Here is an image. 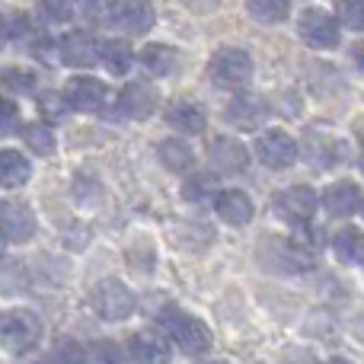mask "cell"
<instances>
[{"instance_id":"6da1fadb","label":"cell","mask_w":364,"mask_h":364,"mask_svg":"<svg viewBox=\"0 0 364 364\" xmlns=\"http://www.w3.org/2000/svg\"><path fill=\"white\" fill-rule=\"evenodd\" d=\"M160 323H164L166 333H170V339L176 342L186 355H205L208 348H211V342H214L211 329H208L198 316L186 314V310H179V307H164Z\"/></svg>"},{"instance_id":"7a4b0ae2","label":"cell","mask_w":364,"mask_h":364,"mask_svg":"<svg viewBox=\"0 0 364 364\" xmlns=\"http://www.w3.org/2000/svg\"><path fill=\"white\" fill-rule=\"evenodd\" d=\"M297 36L314 51H333L342 42V23L336 13L323 10V6H307L297 16Z\"/></svg>"},{"instance_id":"3957f363","label":"cell","mask_w":364,"mask_h":364,"mask_svg":"<svg viewBox=\"0 0 364 364\" xmlns=\"http://www.w3.org/2000/svg\"><path fill=\"white\" fill-rule=\"evenodd\" d=\"M42 342V320L32 310L0 314V346L10 355H26Z\"/></svg>"},{"instance_id":"277c9868","label":"cell","mask_w":364,"mask_h":364,"mask_svg":"<svg viewBox=\"0 0 364 364\" xmlns=\"http://www.w3.org/2000/svg\"><path fill=\"white\" fill-rule=\"evenodd\" d=\"M211 83L220 90H243L252 80V58L243 48H220L208 64Z\"/></svg>"},{"instance_id":"5b68a950","label":"cell","mask_w":364,"mask_h":364,"mask_svg":"<svg viewBox=\"0 0 364 364\" xmlns=\"http://www.w3.org/2000/svg\"><path fill=\"white\" fill-rule=\"evenodd\" d=\"M90 304H93V310L102 320L115 323V320H128V316L134 314L138 297H134V291L128 288L125 282H119V278H102V282L90 291Z\"/></svg>"},{"instance_id":"8992f818","label":"cell","mask_w":364,"mask_h":364,"mask_svg":"<svg viewBox=\"0 0 364 364\" xmlns=\"http://www.w3.org/2000/svg\"><path fill=\"white\" fill-rule=\"evenodd\" d=\"M154 4L151 0H112L109 4V23L125 36H144L154 29Z\"/></svg>"},{"instance_id":"52a82bcc","label":"cell","mask_w":364,"mask_h":364,"mask_svg":"<svg viewBox=\"0 0 364 364\" xmlns=\"http://www.w3.org/2000/svg\"><path fill=\"white\" fill-rule=\"evenodd\" d=\"M256 157L269 170H288L297 160V141L284 128H269L256 138Z\"/></svg>"},{"instance_id":"ba28073f","label":"cell","mask_w":364,"mask_h":364,"mask_svg":"<svg viewBox=\"0 0 364 364\" xmlns=\"http://www.w3.org/2000/svg\"><path fill=\"white\" fill-rule=\"evenodd\" d=\"M64 100H68V106L77 109V112H100L109 102V87L100 77L77 74V77H70L68 87H64Z\"/></svg>"},{"instance_id":"9c48e42d","label":"cell","mask_w":364,"mask_h":364,"mask_svg":"<svg viewBox=\"0 0 364 364\" xmlns=\"http://www.w3.org/2000/svg\"><path fill=\"white\" fill-rule=\"evenodd\" d=\"M58 58L68 68H93L100 61V38H93L83 29H70L58 38Z\"/></svg>"},{"instance_id":"30bf717a","label":"cell","mask_w":364,"mask_h":364,"mask_svg":"<svg viewBox=\"0 0 364 364\" xmlns=\"http://www.w3.org/2000/svg\"><path fill=\"white\" fill-rule=\"evenodd\" d=\"M316 205H320V198L310 186H291L275 195L278 218L291 220V224H310V218L316 214Z\"/></svg>"},{"instance_id":"8fae6325","label":"cell","mask_w":364,"mask_h":364,"mask_svg":"<svg viewBox=\"0 0 364 364\" xmlns=\"http://www.w3.org/2000/svg\"><path fill=\"white\" fill-rule=\"evenodd\" d=\"M128 355L134 364H170L173 348L170 339L157 329H141V333L128 336Z\"/></svg>"},{"instance_id":"7c38bea8","label":"cell","mask_w":364,"mask_h":364,"mask_svg":"<svg viewBox=\"0 0 364 364\" xmlns=\"http://www.w3.org/2000/svg\"><path fill=\"white\" fill-rule=\"evenodd\" d=\"M265 119H269V102L256 93H246V90H240L227 106V122L240 132H256Z\"/></svg>"},{"instance_id":"4fadbf2b","label":"cell","mask_w":364,"mask_h":364,"mask_svg":"<svg viewBox=\"0 0 364 364\" xmlns=\"http://www.w3.org/2000/svg\"><path fill=\"white\" fill-rule=\"evenodd\" d=\"M119 112L125 119H134V122H144L157 112V90L151 83H141V80H132L122 87L119 93Z\"/></svg>"},{"instance_id":"5bb4252c","label":"cell","mask_w":364,"mask_h":364,"mask_svg":"<svg viewBox=\"0 0 364 364\" xmlns=\"http://www.w3.org/2000/svg\"><path fill=\"white\" fill-rule=\"evenodd\" d=\"M214 211H218V218L224 220V224L246 227L252 220V214H256V205H252V198L243 188H218V195H214Z\"/></svg>"},{"instance_id":"9a60e30c","label":"cell","mask_w":364,"mask_h":364,"mask_svg":"<svg viewBox=\"0 0 364 364\" xmlns=\"http://www.w3.org/2000/svg\"><path fill=\"white\" fill-rule=\"evenodd\" d=\"M208 157H211L214 173L237 176V173H246V166H250V151L237 138H214L211 147H208Z\"/></svg>"},{"instance_id":"2e32d148","label":"cell","mask_w":364,"mask_h":364,"mask_svg":"<svg viewBox=\"0 0 364 364\" xmlns=\"http://www.w3.org/2000/svg\"><path fill=\"white\" fill-rule=\"evenodd\" d=\"M0 233L13 243H26L36 233V218L19 201H0Z\"/></svg>"},{"instance_id":"e0dca14e","label":"cell","mask_w":364,"mask_h":364,"mask_svg":"<svg viewBox=\"0 0 364 364\" xmlns=\"http://www.w3.org/2000/svg\"><path fill=\"white\" fill-rule=\"evenodd\" d=\"M361 188L348 179H339L323 192V208L329 218H352L355 211H361Z\"/></svg>"},{"instance_id":"ac0fdd59","label":"cell","mask_w":364,"mask_h":364,"mask_svg":"<svg viewBox=\"0 0 364 364\" xmlns=\"http://www.w3.org/2000/svg\"><path fill=\"white\" fill-rule=\"evenodd\" d=\"M138 61L151 77H170V74H176V68H179V51L173 48V45L151 42L138 51Z\"/></svg>"},{"instance_id":"d6986e66","label":"cell","mask_w":364,"mask_h":364,"mask_svg":"<svg viewBox=\"0 0 364 364\" xmlns=\"http://www.w3.org/2000/svg\"><path fill=\"white\" fill-rule=\"evenodd\" d=\"M100 61L112 77H125L132 64L138 61V55L125 38H106V42H100Z\"/></svg>"},{"instance_id":"ffe728a7","label":"cell","mask_w":364,"mask_h":364,"mask_svg":"<svg viewBox=\"0 0 364 364\" xmlns=\"http://www.w3.org/2000/svg\"><path fill=\"white\" fill-rule=\"evenodd\" d=\"M166 125L176 128L179 134H201L205 132V109L188 100L173 102V106L166 109Z\"/></svg>"},{"instance_id":"44dd1931","label":"cell","mask_w":364,"mask_h":364,"mask_svg":"<svg viewBox=\"0 0 364 364\" xmlns=\"http://www.w3.org/2000/svg\"><path fill=\"white\" fill-rule=\"evenodd\" d=\"M32 176V164L13 147H4L0 151V186L4 188H19L26 186Z\"/></svg>"},{"instance_id":"7402d4cb","label":"cell","mask_w":364,"mask_h":364,"mask_svg":"<svg viewBox=\"0 0 364 364\" xmlns=\"http://www.w3.org/2000/svg\"><path fill=\"white\" fill-rule=\"evenodd\" d=\"M157 157L166 170L173 173H188L195 166V151L192 144H186L182 138H164L157 147Z\"/></svg>"},{"instance_id":"603a6c76","label":"cell","mask_w":364,"mask_h":364,"mask_svg":"<svg viewBox=\"0 0 364 364\" xmlns=\"http://www.w3.org/2000/svg\"><path fill=\"white\" fill-rule=\"evenodd\" d=\"M310 141H314V144H310V160H314L316 166H336V164H342L348 154V147L326 132H320V134L310 132Z\"/></svg>"},{"instance_id":"cb8c5ba5","label":"cell","mask_w":364,"mask_h":364,"mask_svg":"<svg viewBox=\"0 0 364 364\" xmlns=\"http://www.w3.org/2000/svg\"><path fill=\"white\" fill-rule=\"evenodd\" d=\"M333 252H336V259L346 265L364 262V233L358 227H342L333 237Z\"/></svg>"},{"instance_id":"d4e9b609","label":"cell","mask_w":364,"mask_h":364,"mask_svg":"<svg viewBox=\"0 0 364 364\" xmlns=\"http://www.w3.org/2000/svg\"><path fill=\"white\" fill-rule=\"evenodd\" d=\"M246 13L256 23L278 26L291 16V0H246Z\"/></svg>"},{"instance_id":"484cf974","label":"cell","mask_w":364,"mask_h":364,"mask_svg":"<svg viewBox=\"0 0 364 364\" xmlns=\"http://www.w3.org/2000/svg\"><path fill=\"white\" fill-rule=\"evenodd\" d=\"M23 144L29 147L32 154H38V157H48V154H55V132H51L48 122H29V125H23Z\"/></svg>"},{"instance_id":"4316f807","label":"cell","mask_w":364,"mask_h":364,"mask_svg":"<svg viewBox=\"0 0 364 364\" xmlns=\"http://www.w3.org/2000/svg\"><path fill=\"white\" fill-rule=\"evenodd\" d=\"M0 83H4L6 93H36V74L29 68H19V64H10V68L0 70Z\"/></svg>"},{"instance_id":"83f0119b","label":"cell","mask_w":364,"mask_h":364,"mask_svg":"<svg viewBox=\"0 0 364 364\" xmlns=\"http://www.w3.org/2000/svg\"><path fill=\"white\" fill-rule=\"evenodd\" d=\"M182 195H186L188 201H205L211 198V195H218V173H192V179L182 186Z\"/></svg>"},{"instance_id":"f1b7e54d","label":"cell","mask_w":364,"mask_h":364,"mask_svg":"<svg viewBox=\"0 0 364 364\" xmlns=\"http://www.w3.org/2000/svg\"><path fill=\"white\" fill-rule=\"evenodd\" d=\"M36 13L48 26H64L74 19V4L70 0H36Z\"/></svg>"},{"instance_id":"f546056e","label":"cell","mask_w":364,"mask_h":364,"mask_svg":"<svg viewBox=\"0 0 364 364\" xmlns=\"http://www.w3.org/2000/svg\"><path fill=\"white\" fill-rule=\"evenodd\" d=\"M83 364H125V358H122V348L115 342L100 339L83 348Z\"/></svg>"},{"instance_id":"4dcf8cb0","label":"cell","mask_w":364,"mask_h":364,"mask_svg":"<svg viewBox=\"0 0 364 364\" xmlns=\"http://www.w3.org/2000/svg\"><path fill=\"white\" fill-rule=\"evenodd\" d=\"M29 288V272L23 262H6L0 269V294H19Z\"/></svg>"},{"instance_id":"1f68e13d","label":"cell","mask_w":364,"mask_h":364,"mask_svg":"<svg viewBox=\"0 0 364 364\" xmlns=\"http://www.w3.org/2000/svg\"><path fill=\"white\" fill-rule=\"evenodd\" d=\"M68 100H64V93H42L38 96V112H42L45 122H58L64 119V112H68Z\"/></svg>"},{"instance_id":"d6a6232c","label":"cell","mask_w":364,"mask_h":364,"mask_svg":"<svg viewBox=\"0 0 364 364\" xmlns=\"http://www.w3.org/2000/svg\"><path fill=\"white\" fill-rule=\"evenodd\" d=\"M339 23L364 32V0H339Z\"/></svg>"},{"instance_id":"836d02e7","label":"cell","mask_w":364,"mask_h":364,"mask_svg":"<svg viewBox=\"0 0 364 364\" xmlns=\"http://www.w3.org/2000/svg\"><path fill=\"white\" fill-rule=\"evenodd\" d=\"M0 29H4L6 38H23V36H29V19L23 13H4L0 16Z\"/></svg>"},{"instance_id":"e575fe53","label":"cell","mask_w":364,"mask_h":364,"mask_svg":"<svg viewBox=\"0 0 364 364\" xmlns=\"http://www.w3.org/2000/svg\"><path fill=\"white\" fill-rule=\"evenodd\" d=\"M51 364H83V348L77 342H58L55 355H51Z\"/></svg>"},{"instance_id":"d590c367","label":"cell","mask_w":364,"mask_h":364,"mask_svg":"<svg viewBox=\"0 0 364 364\" xmlns=\"http://www.w3.org/2000/svg\"><path fill=\"white\" fill-rule=\"evenodd\" d=\"M19 125V106L10 96H0V132H13Z\"/></svg>"},{"instance_id":"8d00e7d4","label":"cell","mask_w":364,"mask_h":364,"mask_svg":"<svg viewBox=\"0 0 364 364\" xmlns=\"http://www.w3.org/2000/svg\"><path fill=\"white\" fill-rule=\"evenodd\" d=\"M352 64H355V70L364 77V38L361 42H355V48H352Z\"/></svg>"},{"instance_id":"74e56055","label":"cell","mask_w":364,"mask_h":364,"mask_svg":"<svg viewBox=\"0 0 364 364\" xmlns=\"http://www.w3.org/2000/svg\"><path fill=\"white\" fill-rule=\"evenodd\" d=\"M4 252H6V237L0 233V259H4Z\"/></svg>"},{"instance_id":"f35d334b","label":"cell","mask_w":364,"mask_h":364,"mask_svg":"<svg viewBox=\"0 0 364 364\" xmlns=\"http://www.w3.org/2000/svg\"><path fill=\"white\" fill-rule=\"evenodd\" d=\"M326 364H352V361H346V358H333V361H326Z\"/></svg>"},{"instance_id":"ab89813d","label":"cell","mask_w":364,"mask_h":364,"mask_svg":"<svg viewBox=\"0 0 364 364\" xmlns=\"http://www.w3.org/2000/svg\"><path fill=\"white\" fill-rule=\"evenodd\" d=\"M4 45H6V36H4V29H0V51H4Z\"/></svg>"},{"instance_id":"60d3db41","label":"cell","mask_w":364,"mask_h":364,"mask_svg":"<svg viewBox=\"0 0 364 364\" xmlns=\"http://www.w3.org/2000/svg\"><path fill=\"white\" fill-rule=\"evenodd\" d=\"M205 364H227V361H205Z\"/></svg>"},{"instance_id":"b9f144b4","label":"cell","mask_w":364,"mask_h":364,"mask_svg":"<svg viewBox=\"0 0 364 364\" xmlns=\"http://www.w3.org/2000/svg\"><path fill=\"white\" fill-rule=\"evenodd\" d=\"M87 4H100V0H87Z\"/></svg>"},{"instance_id":"7bdbcfd3","label":"cell","mask_w":364,"mask_h":364,"mask_svg":"<svg viewBox=\"0 0 364 364\" xmlns=\"http://www.w3.org/2000/svg\"><path fill=\"white\" fill-rule=\"evenodd\" d=\"M361 173H364V157H361Z\"/></svg>"},{"instance_id":"ee69618b","label":"cell","mask_w":364,"mask_h":364,"mask_svg":"<svg viewBox=\"0 0 364 364\" xmlns=\"http://www.w3.org/2000/svg\"><path fill=\"white\" fill-rule=\"evenodd\" d=\"M361 214H364V201H361Z\"/></svg>"}]
</instances>
